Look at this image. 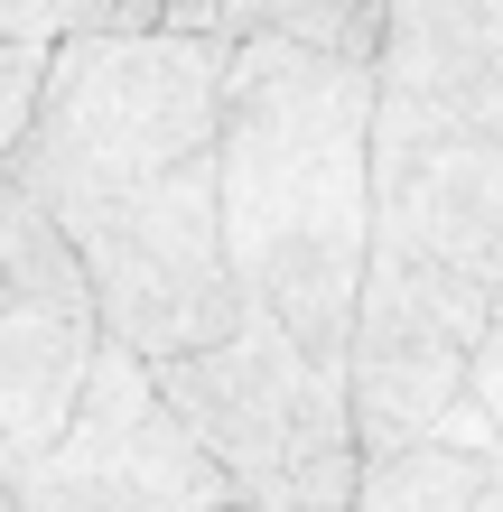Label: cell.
<instances>
[{"mask_svg": "<svg viewBox=\"0 0 503 512\" xmlns=\"http://www.w3.org/2000/svg\"><path fill=\"white\" fill-rule=\"evenodd\" d=\"M215 205L243 308L345 373V326L373 252V66L233 38Z\"/></svg>", "mask_w": 503, "mask_h": 512, "instance_id": "6da1fadb", "label": "cell"}, {"mask_svg": "<svg viewBox=\"0 0 503 512\" xmlns=\"http://www.w3.org/2000/svg\"><path fill=\"white\" fill-rule=\"evenodd\" d=\"M159 373V401L187 419V438L224 466L233 503H271V512H345L364 447L345 419V373H327L308 345H289L271 317L233 326L224 345L177 354Z\"/></svg>", "mask_w": 503, "mask_h": 512, "instance_id": "7a4b0ae2", "label": "cell"}, {"mask_svg": "<svg viewBox=\"0 0 503 512\" xmlns=\"http://www.w3.org/2000/svg\"><path fill=\"white\" fill-rule=\"evenodd\" d=\"M485 317H494L485 280L364 252V289H354V326H345V419L364 457H392V447H420L448 429Z\"/></svg>", "mask_w": 503, "mask_h": 512, "instance_id": "3957f363", "label": "cell"}, {"mask_svg": "<svg viewBox=\"0 0 503 512\" xmlns=\"http://www.w3.org/2000/svg\"><path fill=\"white\" fill-rule=\"evenodd\" d=\"M10 494L19 512H224L233 503L224 466L159 401V373L122 345L94 354L75 419Z\"/></svg>", "mask_w": 503, "mask_h": 512, "instance_id": "277c9868", "label": "cell"}, {"mask_svg": "<svg viewBox=\"0 0 503 512\" xmlns=\"http://www.w3.org/2000/svg\"><path fill=\"white\" fill-rule=\"evenodd\" d=\"M373 252L503 289V140L373 94Z\"/></svg>", "mask_w": 503, "mask_h": 512, "instance_id": "5b68a950", "label": "cell"}, {"mask_svg": "<svg viewBox=\"0 0 503 512\" xmlns=\"http://www.w3.org/2000/svg\"><path fill=\"white\" fill-rule=\"evenodd\" d=\"M373 94L429 103L448 122L503 140V0H392Z\"/></svg>", "mask_w": 503, "mask_h": 512, "instance_id": "8992f818", "label": "cell"}, {"mask_svg": "<svg viewBox=\"0 0 503 512\" xmlns=\"http://www.w3.org/2000/svg\"><path fill=\"white\" fill-rule=\"evenodd\" d=\"M94 354H103L94 317H66V308H38V298L0 289V485H19L56 447V429L84 401Z\"/></svg>", "mask_w": 503, "mask_h": 512, "instance_id": "52a82bcc", "label": "cell"}, {"mask_svg": "<svg viewBox=\"0 0 503 512\" xmlns=\"http://www.w3.org/2000/svg\"><path fill=\"white\" fill-rule=\"evenodd\" d=\"M382 28H392V0H224L215 10V38H280L336 66H373Z\"/></svg>", "mask_w": 503, "mask_h": 512, "instance_id": "ba28073f", "label": "cell"}, {"mask_svg": "<svg viewBox=\"0 0 503 512\" xmlns=\"http://www.w3.org/2000/svg\"><path fill=\"white\" fill-rule=\"evenodd\" d=\"M476 447H448V438H420V447H392V457H364L345 512H476V485H485Z\"/></svg>", "mask_w": 503, "mask_h": 512, "instance_id": "9c48e42d", "label": "cell"}, {"mask_svg": "<svg viewBox=\"0 0 503 512\" xmlns=\"http://www.w3.org/2000/svg\"><path fill=\"white\" fill-rule=\"evenodd\" d=\"M0 289L38 298V308H66V317H94L84 261L66 252V233L47 224V205H28L10 177H0Z\"/></svg>", "mask_w": 503, "mask_h": 512, "instance_id": "30bf717a", "label": "cell"}, {"mask_svg": "<svg viewBox=\"0 0 503 512\" xmlns=\"http://www.w3.org/2000/svg\"><path fill=\"white\" fill-rule=\"evenodd\" d=\"M47 56H56V47H28V38H10V47H0V159H10V149L28 140V122H38Z\"/></svg>", "mask_w": 503, "mask_h": 512, "instance_id": "8fae6325", "label": "cell"}, {"mask_svg": "<svg viewBox=\"0 0 503 512\" xmlns=\"http://www.w3.org/2000/svg\"><path fill=\"white\" fill-rule=\"evenodd\" d=\"M466 410L485 419V438H494V457H503V289H494V317H485V336H476V364H466Z\"/></svg>", "mask_w": 503, "mask_h": 512, "instance_id": "7c38bea8", "label": "cell"}, {"mask_svg": "<svg viewBox=\"0 0 503 512\" xmlns=\"http://www.w3.org/2000/svg\"><path fill=\"white\" fill-rule=\"evenodd\" d=\"M476 512H503V457L485 466V485H476Z\"/></svg>", "mask_w": 503, "mask_h": 512, "instance_id": "4fadbf2b", "label": "cell"}, {"mask_svg": "<svg viewBox=\"0 0 503 512\" xmlns=\"http://www.w3.org/2000/svg\"><path fill=\"white\" fill-rule=\"evenodd\" d=\"M0 512H19V494H10V485H0Z\"/></svg>", "mask_w": 503, "mask_h": 512, "instance_id": "5bb4252c", "label": "cell"}, {"mask_svg": "<svg viewBox=\"0 0 503 512\" xmlns=\"http://www.w3.org/2000/svg\"><path fill=\"white\" fill-rule=\"evenodd\" d=\"M224 512H271V503H224Z\"/></svg>", "mask_w": 503, "mask_h": 512, "instance_id": "9a60e30c", "label": "cell"}, {"mask_svg": "<svg viewBox=\"0 0 503 512\" xmlns=\"http://www.w3.org/2000/svg\"><path fill=\"white\" fill-rule=\"evenodd\" d=\"M215 10H224V0H215Z\"/></svg>", "mask_w": 503, "mask_h": 512, "instance_id": "2e32d148", "label": "cell"}]
</instances>
